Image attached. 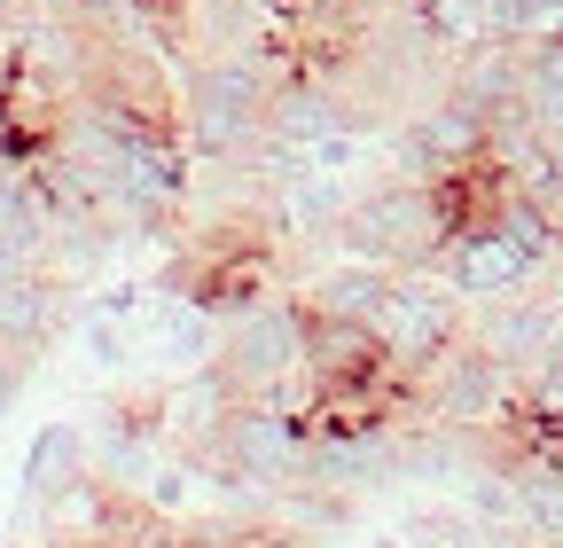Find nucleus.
I'll use <instances>...</instances> for the list:
<instances>
[{"mask_svg":"<svg viewBox=\"0 0 563 548\" xmlns=\"http://www.w3.org/2000/svg\"><path fill=\"white\" fill-rule=\"evenodd\" d=\"M384 291H391V266L336 251L329 266H313L306 283H298V306H306V314H321V321H376Z\"/></svg>","mask_w":563,"mask_h":548,"instance_id":"obj_14","label":"nucleus"},{"mask_svg":"<svg viewBox=\"0 0 563 548\" xmlns=\"http://www.w3.org/2000/svg\"><path fill=\"white\" fill-rule=\"evenodd\" d=\"M368 17H391V9H415V0H361Z\"/></svg>","mask_w":563,"mask_h":548,"instance_id":"obj_20","label":"nucleus"},{"mask_svg":"<svg viewBox=\"0 0 563 548\" xmlns=\"http://www.w3.org/2000/svg\"><path fill=\"white\" fill-rule=\"evenodd\" d=\"M470 337L501 361L509 376H532L540 369V346H548V298L540 291H517V298H501V306H477L470 314Z\"/></svg>","mask_w":563,"mask_h":548,"instance_id":"obj_15","label":"nucleus"},{"mask_svg":"<svg viewBox=\"0 0 563 548\" xmlns=\"http://www.w3.org/2000/svg\"><path fill=\"white\" fill-rule=\"evenodd\" d=\"M415 24H422V40H431L446 63H462V55L493 47V17H485V0H415Z\"/></svg>","mask_w":563,"mask_h":548,"instance_id":"obj_17","label":"nucleus"},{"mask_svg":"<svg viewBox=\"0 0 563 548\" xmlns=\"http://www.w3.org/2000/svg\"><path fill=\"white\" fill-rule=\"evenodd\" d=\"M376 346H384V361L399 369V376H415V369H431L454 337L470 329V306L454 298V283L439 266H415V274H391V291H384V306H376Z\"/></svg>","mask_w":563,"mask_h":548,"instance_id":"obj_6","label":"nucleus"},{"mask_svg":"<svg viewBox=\"0 0 563 548\" xmlns=\"http://www.w3.org/2000/svg\"><path fill=\"white\" fill-rule=\"evenodd\" d=\"M306 447H313L306 416H290V407H274V399H235L220 439L196 447L188 462L220 470L235 494H290V486H306Z\"/></svg>","mask_w":563,"mask_h":548,"instance_id":"obj_3","label":"nucleus"},{"mask_svg":"<svg viewBox=\"0 0 563 548\" xmlns=\"http://www.w3.org/2000/svg\"><path fill=\"white\" fill-rule=\"evenodd\" d=\"M306 486L336 494V502L399 486V416H329V424H313Z\"/></svg>","mask_w":563,"mask_h":548,"instance_id":"obj_7","label":"nucleus"},{"mask_svg":"<svg viewBox=\"0 0 563 548\" xmlns=\"http://www.w3.org/2000/svg\"><path fill=\"white\" fill-rule=\"evenodd\" d=\"M517 407V376L493 361L477 337L462 329L454 346L407 376V416H431V424H454V431H493Z\"/></svg>","mask_w":563,"mask_h":548,"instance_id":"obj_5","label":"nucleus"},{"mask_svg":"<svg viewBox=\"0 0 563 548\" xmlns=\"http://www.w3.org/2000/svg\"><path fill=\"white\" fill-rule=\"evenodd\" d=\"M306 337H313V314L298 306V291H258L220 321V376L235 384V399H274L282 384L313 376Z\"/></svg>","mask_w":563,"mask_h":548,"instance_id":"obj_2","label":"nucleus"},{"mask_svg":"<svg viewBox=\"0 0 563 548\" xmlns=\"http://www.w3.org/2000/svg\"><path fill=\"white\" fill-rule=\"evenodd\" d=\"M228 407H235V384L220 376V361H211V369H188V376H165V399H157V439L196 454V447L220 439Z\"/></svg>","mask_w":563,"mask_h":548,"instance_id":"obj_12","label":"nucleus"},{"mask_svg":"<svg viewBox=\"0 0 563 548\" xmlns=\"http://www.w3.org/2000/svg\"><path fill=\"white\" fill-rule=\"evenodd\" d=\"M24 369H32V361H16L9 346H0V416L16 407V392H24Z\"/></svg>","mask_w":563,"mask_h":548,"instance_id":"obj_19","label":"nucleus"},{"mask_svg":"<svg viewBox=\"0 0 563 548\" xmlns=\"http://www.w3.org/2000/svg\"><path fill=\"white\" fill-rule=\"evenodd\" d=\"M336 133H361L352 125V110H344V95L329 87V72H290L274 95H266V142H282V150H321V142H336Z\"/></svg>","mask_w":563,"mask_h":548,"instance_id":"obj_10","label":"nucleus"},{"mask_svg":"<svg viewBox=\"0 0 563 548\" xmlns=\"http://www.w3.org/2000/svg\"><path fill=\"white\" fill-rule=\"evenodd\" d=\"M87 353H95V369H125L133 361V321L87 314Z\"/></svg>","mask_w":563,"mask_h":548,"instance_id":"obj_18","label":"nucleus"},{"mask_svg":"<svg viewBox=\"0 0 563 548\" xmlns=\"http://www.w3.org/2000/svg\"><path fill=\"white\" fill-rule=\"evenodd\" d=\"M133 353H141V361H157L165 376L211 369V361H220V306L196 298V291H165V298H150V314L133 321Z\"/></svg>","mask_w":563,"mask_h":548,"instance_id":"obj_9","label":"nucleus"},{"mask_svg":"<svg viewBox=\"0 0 563 548\" xmlns=\"http://www.w3.org/2000/svg\"><path fill=\"white\" fill-rule=\"evenodd\" d=\"M439 274L454 283V298H462L470 314H477V306H501V298H517V291H540V274L525 266V251L493 228L485 212H462V220H454Z\"/></svg>","mask_w":563,"mask_h":548,"instance_id":"obj_8","label":"nucleus"},{"mask_svg":"<svg viewBox=\"0 0 563 548\" xmlns=\"http://www.w3.org/2000/svg\"><path fill=\"white\" fill-rule=\"evenodd\" d=\"M509 486H517V509H525V533L532 548H555L563 540V439H525L501 454Z\"/></svg>","mask_w":563,"mask_h":548,"instance_id":"obj_13","label":"nucleus"},{"mask_svg":"<svg viewBox=\"0 0 563 548\" xmlns=\"http://www.w3.org/2000/svg\"><path fill=\"white\" fill-rule=\"evenodd\" d=\"M555 548H563V540H555Z\"/></svg>","mask_w":563,"mask_h":548,"instance_id":"obj_22","label":"nucleus"},{"mask_svg":"<svg viewBox=\"0 0 563 548\" xmlns=\"http://www.w3.org/2000/svg\"><path fill=\"white\" fill-rule=\"evenodd\" d=\"M87 478V431L79 424H40V439H32V454H24V502L32 509H47L63 486H79Z\"/></svg>","mask_w":563,"mask_h":548,"instance_id":"obj_16","label":"nucleus"},{"mask_svg":"<svg viewBox=\"0 0 563 548\" xmlns=\"http://www.w3.org/2000/svg\"><path fill=\"white\" fill-rule=\"evenodd\" d=\"M63 314H70V283H55L47 266H16L0 274V346H9L16 361L47 353L63 337Z\"/></svg>","mask_w":563,"mask_h":548,"instance_id":"obj_11","label":"nucleus"},{"mask_svg":"<svg viewBox=\"0 0 563 548\" xmlns=\"http://www.w3.org/2000/svg\"><path fill=\"white\" fill-rule=\"evenodd\" d=\"M470 212V180L454 188H422V180H361L336 220V251L352 259H376L391 274H415V266H439L446 259V235L454 220Z\"/></svg>","mask_w":563,"mask_h":548,"instance_id":"obj_1","label":"nucleus"},{"mask_svg":"<svg viewBox=\"0 0 563 548\" xmlns=\"http://www.w3.org/2000/svg\"><path fill=\"white\" fill-rule=\"evenodd\" d=\"M485 133H493V118L485 110H470L454 87H439V95H422L399 125H391V173L399 180H422V188H454V180H470L477 165H485Z\"/></svg>","mask_w":563,"mask_h":548,"instance_id":"obj_4","label":"nucleus"},{"mask_svg":"<svg viewBox=\"0 0 563 548\" xmlns=\"http://www.w3.org/2000/svg\"><path fill=\"white\" fill-rule=\"evenodd\" d=\"M376 548H407V540H376Z\"/></svg>","mask_w":563,"mask_h":548,"instance_id":"obj_21","label":"nucleus"}]
</instances>
